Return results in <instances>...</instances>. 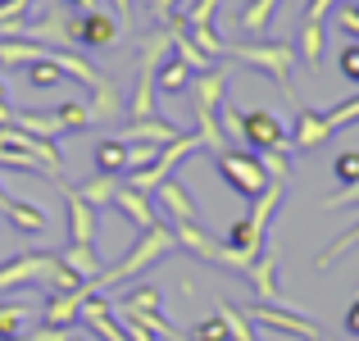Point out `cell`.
<instances>
[{"mask_svg":"<svg viewBox=\"0 0 359 341\" xmlns=\"http://www.w3.org/2000/svg\"><path fill=\"white\" fill-rule=\"evenodd\" d=\"M177 250V236H173V227L168 223H155V227H146V232L137 236V246H128V255L114 264V269H105L91 287L96 291H105V287H123V282H132L137 273H146V269H155L164 255H173Z\"/></svg>","mask_w":359,"mask_h":341,"instance_id":"6da1fadb","label":"cell"},{"mask_svg":"<svg viewBox=\"0 0 359 341\" xmlns=\"http://www.w3.org/2000/svg\"><path fill=\"white\" fill-rule=\"evenodd\" d=\"M223 91H228V73L214 64L210 73H196L191 78V114H196V137H201V146H210L214 155H223V150H232V141L223 137L219 128V105H223Z\"/></svg>","mask_w":359,"mask_h":341,"instance_id":"7a4b0ae2","label":"cell"},{"mask_svg":"<svg viewBox=\"0 0 359 341\" xmlns=\"http://www.w3.org/2000/svg\"><path fill=\"white\" fill-rule=\"evenodd\" d=\"M282 201H287V182H269L264 187V196L250 201V214L232 223V232H228L232 250H241L245 260H255V255L264 250V241H269V223H273V214L282 210Z\"/></svg>","mask_w":359,"mask_h":341,"instance_id":"3957f363","label":"cell"},{"mask_svg":"<svg viewBox=\"0 0 359 341\" xmlns=\"http://www.w3.org/2000/svg\"><path fill=\"white\" fill-rule=\"evenodd\" d=\"M228 55L241 64H250V69H259L269 82H278L282 91L291 96V73H296L300 55H296V41H228Z\"/></svg>","mask_w":359,"mask_h":341,"instance_id":"277c9868","label":"cell"},{"mask_svg":"<svg viewBox=\"0 0 359 341\" xmlns=\"http://www.w3.org/2000/svg\"><path fill=\"white\" fill-rule=\"evenodd\" d=\"M173 236H177V250L196 255V260H205V264H219V269L241 273V278H245V269H250V260H245L241 250H232L228 241H214L201 223H173Z\"/></svg>","mask_w":359,"mask_h":341,"instance_id":"5b68a950","label":"cell"},{"mask_svg":"<svg viewBox=\"0 0 359 341\" xmlns=\"http://www.w3.org/2000/svg\"><path fill=\"white\" fill-rule=\"evenodd\" d=\"M60 273V255L50 250H32V255H9L0 264V291H18V287H50Z\"/></svg>","mask_w":359,"mask_h":341,"instance_id":"8992f818","label":"cell"},{"mask_svg":"<svg viewBox=\"0 0 359 341\" xmlns=\"http://www.w3.org/2000/svg\"><path fill=\"white\" fill-rule=\"evenodd\" d=\"M214 164H219V178H223V182H228L237 196H245V201L264 196V187L273 182V178L264 173V164H259V155H255V150H223Z\"/></svg>","mask_w":359,"mask_h":341,"instance_id":"52a82bcc","label":"cell"},{"mask_svg":"<svg viewBox=\"0 0 359 341\" xmlns=\"http://www.w3.org/2000/svg\"><path fill=\"white\" fill-rule=\"evenodd\" d=\"M241 150H278V155H287L291 150V132L282 128V119L278 114H269V109H250V114H241Z\"/></svg>","mask_w":359,"mask_h":341,"instance_id":"ba28073f","label":"cell"},{"mask_svg":"<svg viewBox=\"0 0 359 341\" xmlns=\"http://www.w3.org/2000/svg\"><path fill=\"white\" fill-rule=\"evenodd\" d=\"M118 18L100 14V9H82L69 18V46H87V51H105L118 41Z\"/></svg>","mask_w":359,"mask_h":341,"instance_id":"9c48e42d","label":"cell"},{"mask_svg":"<svg viewBox=\"0 0 359 341\" xmlns=\"http://www.w3.org/2000/svg\"><path fill=\"white\" fill-rule=\"evenodd\" d=\"M245 319H250V323H264V328H273V333H282V337H300V341H314L318 337V323H309L305 314H300V309H287V305H250L245 309Z\"/></svg>","mask_w":359,"mask_h":341,"instance_id":"30bf717a","label":"cell"},{"mask_svg":"<svg viewBox=\"0 0 359 341\" xmlns=\"http://www.w3.org/2000/svg\"><path fill=\"white\" fill-rule=\"evenodd\" d=\"M64 196V205H69V241L73 246H96L100 241V214L91 210L87 201H82L78 192H73V182L64 178V182H55Z\"/></svg>","mask_w":359,"mask_h":341,"instance_id":"8fae6325","label":"cell"},{"mask_svg":"<svg viewBox=\"0 0 359 341\" xmlns=\"http://www.w3.org/2000/svg\"><path fill=\"white\" fill-rule=\"evenodd\" d=\"M278 260H282V255H278V246H273V241H264V250L255 255V260H250V269H245V282H250V287L259 291V300H264V305L282 300V287H278ZM282 305H287V300H282ZM287 309H291V305H287Z\"/></svg>","mask_w":359,"mask_h":341,"instance_id":"7c38bea8","label":"cell"},{"mask_svg":"<svg viewBox=\"0 0 359 341\" xmlns=\"http://www.w3.org/2000/svg\"><path fill=\"white\" fill-rule=\"evenodd\" d=\"M87 296H96V287H78V291H50V300H46L41 309V323L46 328H73L82 314V305H87Z\"/></svg>","mask_w":359,"mask_h":341,"instance_id":"4fadbf2b","label":"cell"},{"mask_svg":"<svg viewBox=\"0 0 359 341\" xmlns=\"http://www.w3.org/2000/svg\"><path fill=\"white\" fill-rule=\"evenodd\" d=\"M337 132L327 128L323 109H309V105H296V128H291V150H318L327 146Z\"/></svg>","mask_w":359,"mask_h":341,"instance_id":"5bb4252c","label":"cell"},{"mask_svg":"<svg viewBox=\"0 0 359 341\" xmlns=\"http://www.w3.org/2000/svg\"><path fill=\"white\" fill-rule=\"evenodd\" d=\"M155 201H159V210H164L173 223H201V205L191 201V192H187L177 178H168V182L155 187Z\"/></svg>","mask_w":359,"mask_h":341,"instance_id":"9a60e30c","label":"cell"},{"mask_svg":"<svg viewBox=\"0 0 359 341\" xmlns=\"http://www.w3.org/2000/svg\"><path fill=\"white\" fill-rule=\"evenodd\" d=\"M114 210L128 219L137 232H146V227H155L159 219H155V205H150V196L146 192H132V187H118L114 192Z\"/></svg>","mask_w":359,"mask_h":341,"instance_id":"2e32d148","label":"cell"},{"mask_svg":"<svg viewBox=\"0 0 359 341\" xmlns=\"http://www.w3.org/2000/svg\"><path fill=\"white\" fill-rule=\"evenodd\" d=\"M60 264L73 273V278H82V282H96L100 273H105V269H100V250H96V246H73L69 241L60 250Z\"/></svg>","mask_w":359,"mask_h":341,"instance_id":"e0dca14e","label":"cell"},{"mask_svg":"<svg viewBox=\"0 0 359 341\" xmlns=\"http://www.w3.org/2000/svg\"><path fill=\"white\" fill-rule=\"evenodd\" d=\"M0 214H5V219L14 223L18 232H27V236H41L46 227H50V219H46V210H41V205H27V201H14V196H9V201L0 205Z\"/></svg>","mask_w":359,"mask_h":341,"instance_id":"ac0fdd59","label":"cell"},{"mask_svg":"<svg viewBox=\"0 0 359 341\" xmlns=\"http://www.w3.org/2000/svg\"><path fill=\"white\" fill-rule=\"evenodd\" d=\"M182 137V132L173 128V123H159L155 114H150V119H132L128 128H123V141H150V146H168V141H177Z\"/></svg>","mask_w":359,"mask_h":341,"instance_id":"d6986e66","label":"cell"},{"mask_svg":"<svg viewBox=\"0 0 359 341\" xmlns=\"http://www.w3.org/2000/svg\"><path fill=\"white\" fill-rule=\"evenodd\" d=\"M46 55V46L27 41V36H0V69H27Z\"/></svg>","mask_w":359,"mask_h":341,"instance_id":"ffe728a7","label":"cell"},{"mask_svg":"<svg viewBox=\"0 0 359 341\" xmlns=\"http://www.w3.org/2000/svg\"><path fill=\"white\" fill-rule=\"evenodd\" d=\"M50 60H55V69H60L64 78H73L78 87H87V91H96L100 82H105L87 60H82V55H73V51H50Z\"/></svg>","mask_w":359,"mask_h":341,"instance_id":"44dd1931","label":"cell"},{"mask_svg":"<svg viewBox=\"0 0 359 341\" xmlns=\"http://www.w3.org/2000/svg\"><path fill=\"white\" fill-rule=\"evenodd\" d=\"M191 78H196V73L187 69L177 55H168V60L159 64V73H155V91H159V96H182V91L191 87Z\"/></svg>","mask_w":359,"mask_h":341,"instance_id":"7402d4cb","label":"cell"},{"mask_svg":"<svg viewBox=\"0 0 359 341\" xmlns=\"http://www.w3.org/2000/svg\"><path fill=\"white\" fill-rule=\"evenodd\" d=\"M96 173H109V178H118V173H128V141L123 137H105V141H96Z\"/></svg>","mask_w":359,"mask_h":341,"instance_id":"603a6c76","label":"cell"},{"mask_svg":"<svg viewBox=\"0 0 359 341\" xmlns=\"http://www.w3.org/2000/svg\"><path fill=\"white\" fill-rule=\"evenodd\" d=\"M323 46H327V27H323V23H300V36H296L300 64L318 69V60H323Z\"/></svg>","mask_w":359,"mask_h":341,"instance_id":"cb8c5ba5","label":"cell"},{"mask_svg":"<svg viewBox=\"0 0 359 341\" xmlns=\"http://www.w3.org/2000/svg\"><path fill=\"white\" fill-rule=\"evenodd\" d=\"M273 14H278V0H250V5L237 14V23H241V32L264 36V32H269V23H273Z\"/></svg>","mask_w":359,"mask_h":341,"instance_id":"d4e9b609","label":"cell"},{"mask_svg":"<svg viewBox=\"0 0 359 341\" xmlns=\"http://www.w3.org/2000/svg\"><path fill=\"white\" fill-rule=\"evenodd\" d=\"M9 128H18V132H32V137H46V141H55V137L64 132L55 114H18V109H14V119H9Z\"/></svg>","mask_w":359,"mask_h":341,"instance_id":"484cf974","label":"cell"},{"mask_svg":"<svg viewBox=\"0 0 359 341\" xmlns=\"http://www.w3.org/2000/svg\"><path fill=\"white\" fill-rule=\"evenodd\" d=\"M118 305L123 309H141V314H164V296H159V287H150V282L128 287V296H123Z\"/></svg>","mask_w":359,"mask_h":341,"instance_id":"4316f807","label":"cell"},{"mask_svg":"<svg viewBox=\"0 0 359 341\" xmlns=\"http://www.w3.org/2000/svg\"><path fill=\"white\" fill-rule=\"evenodd\" d=\"M73 192H78L82 201H87L91 210L100 214V205H114V192H118V182H114V178H109V173H96V178H91V182L73 187Z\"/></svg>","mask_w":359,"mask_h":341,"instance_id":"83f0119b","label":"cell"},{"mask_svg":"<svg viewBox=\"0 0 359 341\" xmlns=\"http://www.w3.org/2000/svg\"><path fill=\"white\" fill-rule=\"evenodd\" d=\"M32 323V309L23 300H0V337H23Z\"/></svg>","mask_w":359,"mask_h":341,"instance_id":"f1b7e54d","label":"cell"},{"mask_svg":"<svg viewBox=\"0 0 359 341\" xmlns=\"http://www.w3.org/2000/svg\"><path fill=\"white\" fill-rule=\"evenodd\" d=\"M214 314L228 323V337L232 341H259V337H255V328H250V319H245V309H237L232 300H219V309H214Z\"/></svg>","mask_w":359,"mask_h":341,"instance_id":"f546056e","label":"cell"},{"mask_svg":"<svg viewBox=\"0 0 359 341\" xmlns=\"http://www.w3.org/2000/svg\"><path fill=\"white\" fill-rule=\"evenodd\" d=\"M60 82H64V73L55 69L50 51H46L36 64H27V87H36V91H50V87H60Z\"/></svg>","mask_w":359,"mask_h":341,"instance_id":"4dcf8cb0","label":"cell"},{"mask_svg":"<svg viewBox=\"0 0 359 341\" xmlns=\"http://www.w3.org/2000/svg\"><path fill=\"white\" fill-rule=\"evenodd\" d=\"M55 119H60L64 132H87L91 123H96L91 119V105H82V100H64V105L55 109Z\"/></svg>","mask_w":359,"mask_h":341,"instance_id":"1f68e13d","label":"cell"},{"mask_svg":"<svg viewBox=\"0 0 359 341\" xmlns=\"http://www.w3.org/2000/svg\"><path fill=\"white\" fill-rule=\"evenodd\" d=\"M177 337H182V341H232V337H228V323H223L219 314H210V319H201V323L182 328Z\"/></svg>","mask_w":359,"mask_h":341,"instance_id":"d6a6232c","label":"cell"},{"mask_svg":"<svg viewBox=\"0 0 359 341\" xmlns=\"http://www.w3.org/2000/svg\"><path fill=\"white\" fill-rule=\"evenodd\" d=\"M118 109H123V100H118V87L105 78L96 91H91V119H114Z\"/></svg>","mask_w":359,"mask_h":341,"instance_id":"836d02e7","label":"cell"},{"mask_svg":"<svg viewBox=\"0 0 359 341\" xmlns=\"http://www.w3.org/2000/svg\"><path fill=\"white\" fill-rule=\"evenodd\" d=\"M332 178H337L341 187H355V182H359V146H355V150H341V155L332 159Z\"/></svg>","mask_w":359,"mask_h":341,"instance_id":"e575fe53","label":"cell"},{"mask_svg":"<svg viewBox=\"0 0 359 341\" xmlns=\"http://www.w3.org/2000/svg\"><path fill=\"white\" fill-rule=\"evenodd\" d=\"M355 246H359V223L351 227V232H341V236H337V241H332V246H327V250H323V255H318V269H332V264H337V260H341V255H346V250H355Z\"/></svg>","mask_w":359,"mask_h":341,"instance_id":"d590c367","label":"cell"},{"mask_svg":"<svg viewBox=\"0 0 359 341\" xmlns=\"http://www.w3.org/2000/svg\"><path fill=\"white\" fill-rule=\"evenodd\" d=\"M323 119H327V128H332V132H341V128H351V123H359V96H355V100H341V105H332V109H323Z\"/></svg>","mask_w":359,"mask_h":341,"instance_id":"8d00e7d4","label":"cell"},{"mask_svg":"<svg viewBox=\"0 0 359 341\" xmlns=\"http://www.w3.org/2000/svg\"><path fill=\"white\" fill-rule=\"evenodd\" d=\"M177 14L187 18V27H205V23H214V14H219V0H191V5L177 9Z\"/></svg>","mask_w":359,"mask_h":341,"instance_id":"74e56055","label":"cell"},{"mask_svg":"<svg viewBox=\"0 0 359 341\" xmlns=\"http://www.w3.org/2000/svg\"><path fill=\"white\" fill-rule=\"evenodd\" d=\"M259 164H264V173H269L273 182H287V178H291L287 155H278V150H259Z\"/></svg>","mask_w":359,"mask_h":341,"instance_id":"f35d334b","label":"cell"},{"mask_svg":"<svg viewBox=\"0 0 359 341\" xmlns=\"http://www.w3.org/2000/svg\"><path fill=\"white\" fill-rule=\"evenodd\" d=\"M337 69H341V78H351L359 87V41H351L341 55H337Z\"/></svg>","mask_w":359,"mask_h":341,"instance_id":"ab89813d","label":"cell"},{"mask_svg":"<svg viewBox=\"0 0 359 341\" xmlns=\"http://www.w3.org/2000/svg\"><path fill=\"white\" fill-rule=\"evenodd\" d=\"M23 341H73V333H69V328H27V333H23Z\"/></svg>","mask_w":359,"mask_h":341,"instance_id":"60d3db41","label":"cell"},{"mask_svg":"<svg viewBox=\"0 0 359 341\" xmlns=\"http://www.w3.org/2000/svg\"><path fill=\"white\" fill-rule=\"evenodd\" d=\"M332 5L337 0H305V18H300V23H323V18L332 14Z\"/></svg>","mask_w":359,"mask_h":341,"instance_id":"b9f144b4","label":"cell"},{"mask_svg":"<svg viewBox=\"0 0 359 341\" xmlns=\"http://www.w3.org/2000/svg\"><path fill=\"white\" fill-rule=\"evenodd\" d=\"M146 5H150V14H155L159 23H164L168 14H177V0H146Z\"/></svg>","mask_w":359,"mask_h":341,"instance_id":"7bdbcfd3","label":"cell"},{"mask_svg":"<svg viewBox=\"0 0 359 341\" xmlns=\"http://www.w3.org/2000/svg\"><path fill=\"white\" fill-rule=\"evenodd\" d=\"M341 328H346L351 337H359V300H355L351 309H346V323H341Z\"/></svg>","mask_w":359,"mask_h":341,"instance_id":"ee69618b","label":"cell"},{"mask_svg":"<svg viewBox=\"0 0 359 341\" xmlns=\"http://www.w3.org/2000/svg\"><path fill=\"white\" fill-rule=\"evenodd\" d=\"M114 9H118V23H132V0H114Z\"/></svg>","mask_w":359,"mask_h":341,"instance_id":"f6af8a7d","label":"cell"},{"mask_svg":"<svg viewBox=\"0 0 359 341\" xmlns=\"http://www.w3.org/2000/svg\"><path fill=\"white\" fill-rule=\"evenodd\" d=\"M60 5H73V9H96V0H60Z\"/></svg>","mask_w":359,"mask_h":341,"instance_id":"bcb514c9","label":"cell"},{"mask_svg":"<svg viewBox=\"0 0 359 341\" xmlns=\"http://www.w3.org/2000/svg\"><path fill=\"white\" fill-rule=\"evenodd\" d=\"M0 105H9V91H5V78H0Z\"/></svg>","mask_w":359,"mask_h":341,"instance_id":"7dc6e473","label":"cell"},{"mask_svg":"<svg viewBox=\"0 0 359 341\" xmlns=\"http://www.w3.org/2000/svg\"><path fill=\"white\" fill-rule=\"evenodd\" d=\"M351 9H355V14H359V0H351Z\"/></svg>","mask_w":359,"mask_h":341,"instance_id":"c3c4849f","label":"cell"},{"mask_svg":"<svg viewBox=\"0 0 359 341\" xmlns=\"http://www.w3.org/2000/svg\"><path fill=\"white\" fill-rule=\"evenodd\" d=\"M0 341H23V337H0Z\"/></svg>","mask_w":359,"mask_h":341,"instance_id":"681fc988","label":"cell"},{"mask_svg":"<svg viewBox=\"0 0 359 341\" xmlns=\"http://www.w3.org/2000/svg\"><path fill=\"white\" fill-rule=\"evenodd\" d=\"M5 201H9V196H5V192H0V205H5Z\"/></svg>","mask_w":359,"mask_h":341,"instance_id":"f907efd6","label":"cell"},{"mask_svg":"<svg viewBox=\"0 0 359 341\" xmlns=\"http://www.w3.org/2000/svg\"><path fill=\"white\" fill-rule=\"evenodd\" d=\"M73 341H82V337H73Z\"/></svg>","mask_w":359,"mask_h":341,"instance_id":"816d5d0a","label":"cell"},{"mask_svg":"<svg viewBox=\"0 0 359 341\" xmlns=\"http://www.w3.org/2000/svg\"><path fill=\"white\" fill-rule=\"evenodd\" d=\"M314 341H323V337H314Z\"/></svg>","mask_w":359,"mask_h":341,"instance_id":"f5cc1de1","label":"cell"}]
</instances>
